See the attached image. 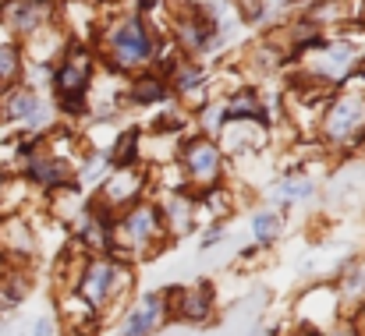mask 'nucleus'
Masks as SVG:
<instances>
[{
	"label": "nucleus",
	"instance_id": "9d476101",
	"mask_svg": "<svg viewBox=\"0 0 365 336\" xmlns=\"http://www.w3.org/2000/svg\"><path fill=\"white\" fill-rule=\"evenodd\" d=\"M163 312H167V301L160 294H149L121 326V336H149L160 322H163Z\"/></svg>",
	"mask_w": 365,
	"mask_h": 336
},
{
	"label": "nucleus",
	"instance_id": "20e7f679",
	"mask_svg": "<svg viewBox=\"0 0 365 336\" xmlns=\"http://www.w3.org/2000/svg\"><path fill=\"white\" fill-rule=\"evenodd\" d=\"M160 233H163V216H160V209H153V206H135V209H128V216L121 220V226L114 230V237L121 241L124 248H131V251L149 248Z\"/></svg>",
	"mask_w": 365,
	"mask_h": 336
},
{
	"label": "nucleus",
	"instance_id": "dca6fc26",
	"mask_svg": "<svg viewBox=\"0 0 365 336\" xmlns=\"http://www.w3.org/2000/svg\"><path fill=\"white\" fill-rule=\"evenodd\" d=\"M309 191H312V184H309V181H302V177H287V181H280V184H277L280 202H298V199H305Z\"/></svg>",
	"mask_w": 365,
	"mask_h": 336
},
{
	"label": "nucleus",
	"instance_id": "ddd939ff",
	"mask_svg": "<svg viewBox=\"0 0 365 336\" xmlns=\"http://www.w3.org/2000/svg\"><path fill=\"white\" fill-rule=\"evenodd\" d=\"M185 319H206L210 315V287H195V290H181V308Z\"/></svg>",
	"mask_w": 365,
	"mask_h": 336
},
{
	"label": "nucleus",
	"instance_id": "f03ea898",
	"mask_svg": "<svg viewBox=\"0 0 365 336\" xmlns=\"http://www.w3.org/2000/svg\"><path fill=\"white\" fill-rule=\"evenodd\" d=\"M89 75H93V57L86 50H71L57 71V96L64 110H82L86 93H89Z\"/></svg>",
	"mask_w": 365,
	"mask_h": 336
},
{
	"label": "nucleus",
	"instance_id": "39448f33",
	"mask_svg": "<svg viewBox=\"0 0 365 336\" xmlns=\"http://www.w3.org/2000/svg\"><path fill=\"white\" fill-rule=\"evenodd\" d=\"M118 280H121L118 262H110V258H96V262H89V269H86L78 290H82V298H86L93 308H103V305L114 298V290L121 287Z\"/></svg>",
	"mask_w": 365,
	"mask_h": 336
},
{
	"label": "nucleus",
	"instance_id": "1a4fd4ad",
	"mask_svg": "<svg viewBox=\"0 0 365 336\" xmlns=\"http://www.w3.org/2000/svg\"><path fill=\"white\" fill-rule=\"evenodd\" d=\"M46 14H50V4H46V0H11V4L4 7V21H7L14 32H21V36L39 32L43 21H46Z\"/></svg>",
	"mask_w": 365,
	"mask_h": 336
},
{
	"label": "nucleus",
	"instance_id": "9b49d317",
	"mask_svg": "<svg viewBox=\"0 0 365 336\" xmlns=\"http://www.w3.org/2000/svg\"><path fill=\"white\" fill-rule=\"evenodd\" d=\"M4 113L11 117V120H21V124H36L39 120V96L32 93V89H25V85H18V89H11L7 93V100H4Z\"/></svg>",
	"mask_w": 365,
	"mask_h": 336
},
{
	"label": "nucleus",
	"instance_id": "423d86ee",
	"mask_svg": "<svg viewBox=\"0 0 365 336\" xmlns=\"http://www.w3.org/2000/svg\"><path fill=\"white\" fill-rule=\"evenodd\" d=\"M181 156H185V167H188V177L199 181V184H213L220 177V149L210 142V138H188L181 145Z\"/></svg>",
	"mask_w": 365,
	"mask_h": 336
},
{
	"label": "nucleus",
	"instance_id": "7ed1b4c3",
	"mask_svg": "<svg viewBox=\"0 0 365 336\" xmlns=\"http://www.w3.org/2000/svg\"><path fill=\"white\" fill-rule=\"evenodd\" d=\"M362 124H365V96H359V93H341L330 103V110H327L323 131H327L330 142L348 145L351 138H359Z\"/></svg>",
	"mask_w": 365,
	"mask_h": 336
},
{
	"label": "nucleus",
	"instance_id": "2eb2a0df",
	"mask_svg": "<svg viewBox=\"0 0 365 336\" xmlns=\"http://www.w3.org/2000/svg\"><path fill=\"white\" fill-rule=\"evenodd\" d=\"M18 71H21V57H18V50H14V46H0V85L14 82Z\"/></svg>",
	"mask_w": 365,
	"mask_h": 336
},
{
	"label": "nucleus",
	"instance_id": "6e6552de",
	"mask_svg": "<svg viewBox=\"0 0 365 336\" xmlns=\"http://www.w3.org/2000/svg\"><path fill=\"white\" fill-rule=\"evenodd\" d=\"M355 53L359 50L351 43H330V46H323L319 61H312V71L319 75V82H337L355 68Z\"/></svg>",
	"mask_w": 365,
	"mask_h": 336
},
{
	"label": "nucleus",
	"instance_id": "6ab92c4d",
	"mask_svg": "<svg viewBox=\"0 0 365 336\" xmlns=\"http://www.w3.org/2000/svg\"><path fill=\"white\" fill-rule=\"evenodd\" d=\"M82 4H96V0H82Z\"/></svg>",
	"mask_w": 365,
	"mask_h": 336
},
{
	"label": "nucleus",
	"instance_id": "f257e3e1",
	"mask_svg": "<svg viewBox=\"0 0 365 336\" xmlns=\"http://www.w3.org/2000/svg\"><path fill=\"white\" fill-rule=\"evenodd\" d=\"M107 61L121 71H131V68H142L149 57H153V36L149 28L138 21V18H124L118 21L110 32H107Z\"/></svg>",
	"mask_w": 365,
	"mask_h": 336
},
{
	"label": "nucleus",
	"instance_id": "f8f14e48",
	"mask_svg": "<svg viewBox=\"0 0 365 336\" xmlns=\"http://www.w3.org/2000/svg\"><path fill=\"white\" fill-rule=\"evenodd\" d=\"M29 174H32V181H39L43 188H68V184H71L68 163H64V159H53V156L32 159V163H29Z\"/></svg>",
	"mask_w": 365,
	"mask_h": 336
},
{
	"label": "nucleus",
	"instance_id": "4468645a",
	"mask_svg": "<svg viewBox=\"0 0 365 336\" xmlns=\"http://www.w3.org/2000/svg\"><path fill=\"white\" fill-rule=\"evenodd\" d=\"M163 96H167V89H163L160 78H142V82L131 85V100H135V103H156V100H163Z\"/></svg>",
	"mask_w": 365,
	"mask_h": 336
},
{
	"label": "nucleus",
	"instance_id": "0eeeda50",
	"mask_svg": "<svg viewBox=\"0 0 365 336\" xmlns=\"http://www.w3.org/2000/svg\"><path fill=\"white\" fill-rule=\"evenodd\" d=\"M138 191H142V170H135L131 163L118 167L100 188V206H131Z\"/></svg>",
	"mask_w": 365,
	"mask_h": 336
},
{
	"label": "nucleus",
	"instance_id": "a211bd4d",
	"mask_svg": "<svg viewBox=\"0 0 365 336\" xmlns=\"http://www.w3.org/2000/svg\"><path fill=\"white\" fill-rule=\"evenodd\" d=\"M355 18L365 25V0H359V7H355Z\"/></svg>",
	"mask_w": 365,
	"mask_h": 336
},
{
	"label": "nucleus",
	"instance_id": "f3484780",
	"mask_svg": "<svg viewBox=\"0 0 365 336\" xmlns=\"http://www.w3.org/2000/svg\"><path fill=\"white\" fill-rule=\"evenodd\" d=\"M277 233H280V216H277V213H269V209H266V213H259V216H255V237H259L262 244H269Z\"/></svg>",
	"mask_w": 365,
	"mask_h": 336
}]
</instances>
